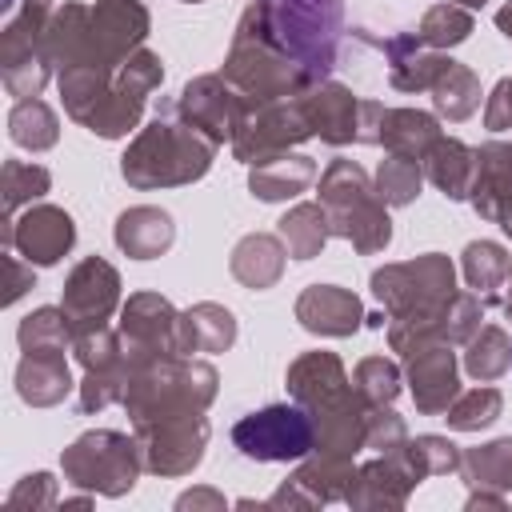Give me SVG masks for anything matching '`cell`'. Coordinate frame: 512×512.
<instances>
[{"label":"cell","mask_w":512,"mask_h":512,"mask_svg":"<svg viewBox=\"0 0 512 512\" xmlns=\"http://www.w3.org/2000/svg\"><path fill=\"white\" fill-rule=\"evenodd\" d=\"M12 140L28 148H48L56 140V116L40 100H24L12 112Z\"/></svg>","instance_id":"e0dca14e"},{"label":"cell","mask_w":512,"mask_h":512,"mask_svg":"<svg viewBox=\"0 0 512 512\" xmlns=\"http://www.w3.org/2000/svg\"><path fill=\"white\" fill-rule=\"evenodd\" d=\"M324 204L332 212V224L340 236H348L360 252H376L388 244L392 228L388 216L376 208V200L368 196V180L356 164L336 160L324 176Z\"/></svg>","instance_id":"7a4b0ae2"},{"label":"cell","mask_w":512,"mask_h":512,"mask_svg":"<svg viewBox=\"0 0 512 512\" xmlns=\"http://www.w3.org/2000/svg\"><path fill=\"white\" fill-rule=\"evenodd\" d=\"M412 448H416L412 456L428 460V464H424V472H444V468H452V464H456L452 444H448V440H440V436H420Z\"/></svg>","instance_id":"603a6c76"},{"label":"cell","mask_w":512,"mask_h":512,"mask_svg":"<svg viewBox=\"0 0 512 512\" xmlns=\"http://www.w3.org/2000/svg\"><path fill=\"white\" fill-rule=\"evenodd\" d=\"M500 216H504V228H508V232H512V208H504V212H500Z\"/></svg>","instance_id":"cb8c5ba5"},{"label":"cell","mask_w":512,"mask_h":512,"mask_svg":"<svg viewBox=\"0 0 512 512\" xmlns=\"http://www.w3.org/2000/svg\"><path fill=\"white\" fill-rule=\"evenodd\" d=\"M64 392H68V368L60 360V348H24L20 396L32 404H52Z\"/></svg>","instance_id":"9c48e42d"},{"label":"cell","mask_w":512,"mask_h":512,"mask_svg":"<svg viewBox=\"0 0 512 512\" xmlns=\"http://www.w3.org/2000/svg\"><path fill=\"white\" fill-rule=\"evenodd\" d=\"M460 4H472V8H476V4H484V0H460Z\"/></svg>","instance_id":"d4e9b609"},{"label":"cell","mask_w":512,"mask_h":512,"mask_svg":"<svg viewBox=\"0 0 512 512\" xmlns=\"http://www.w3.org/2000/svg\"><path fill=\"white\" fill-rule=\"evenodd\" d=\"M508 312H512V300H508Z\"/></svg>","instance_id":"484cf974"},{"label":"cell","mask_w":512,"mask_h":512,"mask_svg":"<svg viewBox=\"0 0 512 512\" xmlns=\"http://www.w3.org/2000/svg\"><path fill=\"white\" fill-rule=\"evenodd\" d=\"M116 240H120V248L128 256L148 260V256H156V252H164L172 244V220L164 212H156V208H132V212L120 216Z\"/></svg>","instance_id":"30bf717a"},{"label":"cell","mask_w":512,"mask_h":512,"mask_svg":"<svg viewBox=\"0 0 512 512\" xmlns=\"http://www.w3.org/2000/svg\"><path fill=\"white\" fill-rule=\"evenodd\" d=\"M420 188V172H416V160L408 156H392L384 168H380V196L392 200V204H408Z\"/></svg>","instance_id":"d6986e66"},{"label":"cell","mask_w":512,"mask_h":512,"mask_svg":"<svg viewBox=\"0 0 512 512\" xmlns=\"http://www.w3.org/2000/svg\"><path fill=\"white\" fill-rule=\"evenodd\" d=\"M468 28H472V20L464 12H456V8H448V4L424 16V36L428 40H464Z\"/></svg>","instance_id":"44dd1931"},{"label":"cell","mask_w":512,"mask_h":512,"mask_svg":"<svg viewBox=\"0 0 512 512\" xmlns=\"http://www.w3.org/2000/svg\"><path fill=\"white\" fill-rule=\"evenodd\" d=\"M356 380L364 384V392L372 400H392L396 396V368L388 360H364L356 368Z\"/></svg>","instance_id":"7402d4cb"},{"label":"cell","mask_w":512,"mask_h":512,"mask_svg":"<svg viewBox=\"0 0 512 512\" xmlns=\"http://www.w3.org/2000/svg\"><path fill=\"white\" fill-rule=\"evenodd\" d=\"M232 440L252 460H296L312 448V420L300 408L276 404V408L244 416L232 428Z\"/></svg>","instance_id":"3957f363"},{"label":"cell","mask_w":512,"mask_h":512,"mask_svg":"<svg viewBox=\"0 0 512 512\" xmlns=\"http://www.w3.org/2000/svg\"><path fill=\"white\" fill-rule=\"evenodd\" d=\"M20 248H24V256L28 260H36V264H56L68 248H72V220L60 212V208H36V212H28L24 216V224H20Z\"/></svg>","instance_id":"52a82bcc"},{"label":"cell","mask_w":512,"mask_h":512,"mask_svg":"<svg viewBox=\"0 0 512 512\" xmlns=\"http://www.w3.org/2000/svg\"><path fill=\"white\" fill-rule=\"evenodd\" d=\"M208 156H212V144H204L196 132L180 136L176 124L156 120L136 140V148L124 156V176L132 184H140V188H148V184H176V180L200 176L208 168Z\"/></svg>","instance_id":"6da1fadb"},{"label":"cell","mask_w":512,"mask_h":512,"mask_svg":"<svg viewBox=\"0 0 512 512\" xmlns=\"http://www.w3.org/2000/svg\"><path fill=\"white\" fill-rule=\"evenodd\" d=\"M312 112H308V124L324 136V140H332V144H340V140H352V136H360L356 132V100L344 92V88H328L320 100H312L308 104Z\"/></svg>","instance_id":"7c38bea8"},{"label":"cell","mask_w":512,"mask_h":512,"mask_svg":"<svg viewBox=\"0 0 512 512\" xmlns=\"http://www.w3.org/2000/svg\"><path fill=\"white\" fill-rule=\"evenodd\" d=\"M464 272H468V284L480 292H488V300H492V292H496V284L504 280V272H508V256H504V248H496V244H488V240H480V244H468V252H464Z\"/></svg>","instance_id":"2e32d148"},{"label":"cell","mask_w":512,"mask_h":512,"mask_svg":"<svg viewBox=\"0 0 512 512\" xmlns=\"http://www.w3.org/2000/svg\"><path fill=\"white\" fill-rule=\"evenodd\" d=\"M280 236H284V244H288V252H292L296 260H308V256H316L320 244L328 240V220H324L320 208L300 204V208H292V212L280 220Z\"/></svg>","instance_id":"4fadbf2b"},{"label":"cell","mask_w":512,"mask_h":512,"mask_svg":"<svg viewBox=\"0 0 512 512\" xmlns=\"http://www.w3.org/2000/svg\"><path fill=\"white\" fill-rule=\"evenodd\" d=\"M508 340H504V332L500 328H488V332H480V340L472 344V352H468V372L472 376H480V380H492V376H500L504 368H508Z\"/></svg>","instance_id":"ac0fdd59"},{"label":"cell","mask_w":512,"mask_h":512,"mask_svg":"<svg viewBox=\"0 0 512 512\" xmlns=\"http://www.w3.org/2000/svg\"><path fill=\"white\" fill-rule=\"evenodd\" d=\"M472 152L456 140H436V152L428 160V176L444 188V196H464L468 192V176H472Z\"/></svg>","instance_id":"5bb4252c"},{"label":"cell","mask_w":512,"mask_h":512,"mask_svg":"<svg viewBox=\"0 0 512 512\" xmlns=\"http://www.w3.org/2000/svg\"><path fill=\"white\" fill-rule=\"evenodd\" d=\"M116 304V272L104 264V260H84L72 280H68V292H64V312L76 328L92 332L104 324L108 308Z\"/></svg>","instance_id":"5b68a950"},{"label":"cell","mask_w":512,"mask_h":512,"mask_svg":"<svg viewBox=\"0 0 512 512\" xmlns=\"http://www.w3.org/2000/svg\"><path fill=\"white\" fill-rule=\"evenodd\" d=\"M496 412H500V392L484 388V392L464 396V400L448 412V420H452L456 428H480V424H492V420H496Z\"/></svg>","instance_id":"ffe728a7"},{"label":"cell","mask_w":512,"mask_h":512,"mask_svg":"<svg viewBox=\"0 0 512 512\" xmlns=\"http://www.w3.org/2000/svg\"><path fill=\"white\" fill-rule=\"evenodd\" d=\"M280 248H276V240L272 236H248L240 248H236V256H232V272L244 280V284H252V288H264V284H272L276 276H280V260H260V256H276Z\"/></svg>","instance_id":"9a60e30c"},{"label":"cell","mask_w":512,"mask_h":512,"mask_svg":"<svg viewBox=\"0 0 512 512\" xmlns=\"http://www.w3.org/2000/svg\"><path fill=\"white\" fill-rule=\"evenodd\" d=\"M316 176L308 156H272V160H256L252 168V192L260 200H280V196H296L308 180Z\"/></svg>","instance_id":"8fae6325"},{"label":"cell","mask_w":512,"mask_h":512,"mask_svg":"<svg viewBox=\"0 0 512 512\" xmlns=\"http://www.w3.org/2000/svg\"><path fill=\"white\" fill-rule=\"evenodd\" d=\"M64 464H68V472H72L80 484H100L104 492H112L108 480H116L120 492L132 488V472H136V464H132V444L120 440V436H112V432L84 436L80 444H72V452H68Z\"/></svg>","instance_id":"277c9868"},{"label":"cell","mask_w":512,"mask_h":512,"mask_svg":"<svg viewBox=\"0 0 512 512\" xmlns=\"http://www.w3.org/2000/svg\"><path fill=\"white\" fill-rule=\"evenodd\" d=\"M412 392L424 412H440L456 392V364L448 348H420L412 352Z\"/></svg>","instance_id":"ba28073f"},{"label":"cell","mask_w":512,"mask_h":512,"mask_svg":"<svg viewBox=\"0 0 512 512\" xmlns=\"http://www.w3.org/2000/svg\"><path fill=\"white\" fill-rule=\"evenodd\" d=\"M296 316H300L304 328H312V332L344 336V332H352V328L360 324V304H356V296H348V292H340V288H332V284H316V288H308V292L300 296Z\"/></svg>","instance_id":"8992f818"}]
</instances>
